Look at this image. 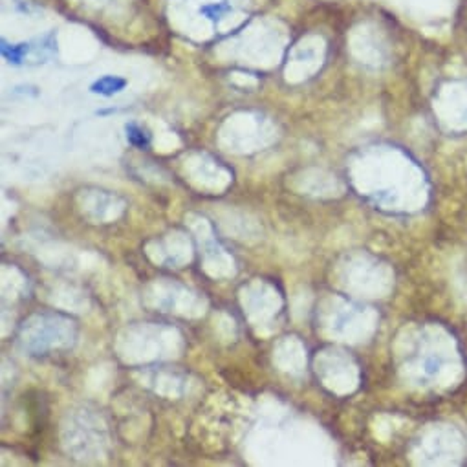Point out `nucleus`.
Returning <instances> with one entry per match:
<instances>
[{
    "mask_svg": "<svg viewBox=\"0 0 467 467\" xmlns=\"http://www.w3.org/2000/svg\"><path fill=\"white\" fill-rule=\"evenodd\" d=\"M28 50H30V45H8V43H2V55L8 59L9 62H13V64H21L23 59L26 57Z\"/></svg>",
    "mask_w": 467,
    "mask_h": 467,
    "instance_id": "20e7f679",
    "label": "nucleus"
},
{
    "mask_svg": "<svg viewBox=\"0 0 467 467\" xmlns=\"http://www.w3.org/2000/svg\"><path fill=\"white\" fill-rule=\"evenodd\" d=\"M125 133H127V141L136 149H145L150 143V134L147 128H143L137 123H127L125 125Z\"/></svg>",
    "mask_w": 467,
    "mask_h": 467,
    "instance_id": "f03ea898",
    "label": "nucleus"
},
{
    "mask_svg": "<svg viewBox=\"0 0 467 467\" xmlns=\"http://www.w3.org/2000/svg\"><path fill=\"white\" fill-rule=\"evenodd\" d=\"M227 11H231V4L227 0H222V2H216V4H206L200 8V15H203V17L213 21V23L220 21Z\"/></svg>",
    "mask_w": 467,
    "mask_h": 467,
    "instance_id": "7ed1b4c3",
    "label": "nucleus"
},
{
    "mask_svg": "<svg viewBox=\"0 0 467 467\" xmlns=\"http://www.w3.org/2000/svg\"><path fill=\"white\" fill-rule=\"evenodd\" d=\"M125 86H127V79L123 77H118V75H103L99 79H96L90 86V92L97 94V96H105L112 97L116 94L123 92Z\"/></svg>",
    "mask_w": 467,
    "mask_h": 467,
    "instance_id": "f257e3e1",
    "label": "nucleus"
}]
</instances>
